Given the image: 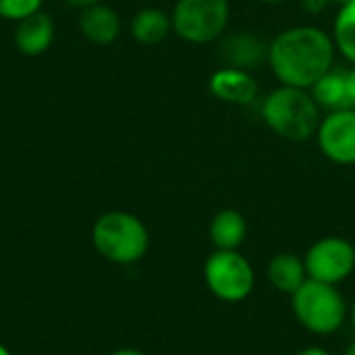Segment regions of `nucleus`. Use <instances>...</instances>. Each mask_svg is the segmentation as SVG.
Returning a JSON list of instances; mask_svg holds the SVG:
<instances>
[{
  "instance_id": "obj_14",
  "label": "nucleus",
  "mask_w": 355,
  "mask_h": 355,
  "mask_svg": "<svg viewBox=\"0 0 355 355\" xmlns=\"http://www.w3.org/2000/svg\"><path fill=\"white\" fill-rule=\"evenodd\" d=\"M173 33V19L171 12L156 8V6H146L137 10L131 19V35L139 44L154 46L164 42Z\"/></svg>"
},
{
  "instance_id": "obj_12",
  "label": "nucleus",
  "mask_w": 355,
  "mask_h": 355,
  "mask_svg": "<svg viewBox=\"0 0 355 355\" xmlns=\"http://www.w3.org/2000/svg\"><path fill=\"white\" fill-rule=\"evenodd\" d=\"M54 21L48 12L37 10L21 21L15 27V46L25 56H40L44 54L54 42Z\"/></svg>"
},
{
  "instance_id": "obj_19",
  "label": "nucleus",
  "mask_w": 355,
  "mask_h": 355,
  "mask_svg": "<svg viewBox=\"0 0 355 355\" xmlns=\"http://www.w3.org/2000/svg\"><path fill=\"white\" fill-rule=\"evenodd\" d=\"M300 4H302V8H304L306 12H310V15H320L322 10L329 8L331 0H300Z\"/></svg>"
},
{
  "instance_id": "obj_2",
  "label": "nucleus",
  "mask_w": 355,
  "mask_h": 355,
  "mask_svg": "<svg viewBox=\"0 0 355 355\" xmlns=\"http://www.w3.org/2000/svg\"><path fill=\"white\" fill-rule=\"evenodd\" d=\"M262 119L279 137L289 141H306L316 137L322 116L310 89L279 85L264 98Z\"/></svg>"
},
{
  "instance_id": "obj_25",
  "label": "nucleus",
  "mask_w": 355,
  "mask_h": 355,
  "mask_svg": "<svg viewBox=\"0 0 355 355\" xmlns=\"http://www.w3.org/2000/svg\"><path fill=\"white\" fill-rule=\"evenodd\" d=\"M343 355H355V339L349 343V345H347V347H345V349H343Z\"/></svg>"
},
{
  "instance_id": "obj_3",
  "label": "nucleus",
  "mask_w": 355,
  "mask_h": 355,
  "mask_svg": "<svg viewBox=\"0 0 355 355\" xmlns=\"http://www.w3.org/2000/svg\"><path fill=\"white\" fill-rule=\"evenodd\" d=\"M92 243L108 262L129 266L139 262L148 254L150 233L135 214L112 210L98 216V220L94 223Z\"/></svg>"
},
{
  "instance_id": "obj_26",
  "label": "nucleus",
  "mask_w": 355,
  "mask_h": 355,
  "mask_svg": "<svg viewBox=\"0 0 355 355\" xmlns=\"http://www.w3.org/2000/svg\"><path fill=\"white\" fill-rule=\"evenodd\" d=\"M349 0H331V4H337V6H343V4H347Z\"/></svg>"
},
{
  "instance_id": "obj_13",
  "label": "nucleus",
  "mask_w": 355,
  "mask_h": 355,
  "mask_svg": "<svg viewBox=\"0 0 355 355\" xmlns=\"http://www.w3.org/2000/svg\"><path fill=\"white\" fill-rule=\"evenodd\" d=\"M266 277H268V283L279 293L291 297L308 281V272H306L304 258H300V256H295L291 252H281V254H277L268 262Z\"/></svg>"
},
{
  "instance_id": "obj_24",
  "label": "nucleus",
  "mask_w": 355,
  "mask_h": 355,
  "mask_svg": "<svg viewBox=\"0 0 355 355\" xmlns=\"http://www.w3.org/2000/svg\"><path fill=\"white\" fill-rule=\"evenodd\" d=\"M349 320H352V327H354V331H355V300H354V304L349 306V316H347Z\"/></svg>"
},
{
  "instance_id": "obj_18",
  "label": "nucleus",
  "mask_w": 355,
  "mask_h": 355,
  "mask_svg": "<svg viewBox=\"0 0 355 355\" xmlns=\"http://www.w3.org/2000/svg\"><path fill=\"white\" fill-rule=\"evenodd\" d=\"M44 0H0V19L21 21L37 10H42Z\"/></svg>"
},
{
  "instance_id": "obj_1",
  "label": "nucleus",
  "mask_w": 355,
  "mask_h": 355,
  "mask_svg": "<svg viewBox=\"0 0 355 355\" xmlns=\"http://www.w3.org/2000/svg\"><path fill=\"white\" fill-rule=\"evenodd\" d=\"M333 35L318 25H293L268 44V67L281 85L310 89L335 67Z\"/></svg>"
},
{
  "instance_id": "obj_27",
  "label": "nucleus",
  "mask_w": 355,
  "mask_h": 355,
  "mask_svg": "<svg viewBox=\"0 0 355 355\" xmlns=\"http://www.w3.org/2000/svg\"><path fill=\"white\" fill-rule=\"evenodd\" d=\"M260 2H264V4H281L285 0H260Z\"/></svg>"
},
{
  "instance_id": "obj_16",
  "label": "nucleus",
  "mask_w": 355,
  "mask_h": 355,
  "mask_svg": "<svg viewBox=\"0 0 355 355\" xmlns=\"http://www.w3.org/2000/svg\"><path fill=\"white\" fill-rule=\"evenodd\" d=\"M310 94L316 100V104L320 108H327L329 112L341 108H354L347 94V71H337L333 67L310 87Z\"/></svg>"
},
{
  "instance_id": "obj_11",
  "label": "nucleus",
  "mask_w": 355,
  "mask_h": 355,
  "mask_svg": "<svg viewBox=\"0 0 355 355\" xmlns=\"http://www.w3.org/2000/svg\"><path fill=\"white\" fill-rule=\"evenodd\" d=\"M121 29H123L121 15L112 6L100 2V4H92V6L81 8L79 31L92 44L108 46L121 35Z\"/></svg>"
},
{
  "instance_id": "obj_6",
  "label": "nucleus",
  "mask_w": 355,
  "mask_h": 355,
  "mask_svg": "<svg viewBox=\"0 0 355 355\" xmlns=\"http://www.w3.org/2000/svg\"><path fill=\"white\" fill-rule=\"evenodd\" d=\"M204 281L208 291L225 304L248 300L256 287L254 268L239 250H214L204 264Z\"/></svg>"
},
{
  "instance_id": "obj_10",
  "label": "nucleus",
  "mask_w": 355,
  "mask_h": 355,
  "mask_svg": "<svg viewBox=\"0 0 355 355\" xmlns=\"http://www.w3.org/2000/svg\"><path fill=\"white\" fill-rule=\"evenodd\" d=\"M220 58L225 67L252 71L268 60V44L252 31H235L220 37Z\"/></svg>"
},
{
  "instance_id": "obj_7",
  "label": "nucleus",
  "mask_w": 355,
  "mask_h": 355,
  "mask_svg": "<svg viewBox=\"0 0 355 355\" xmlns=\"http://www.w3.org/2000/svg\"><path fill=\"white\" fill-rule=\"evenodd\" d=\"M304 264H306L308 279L337 287L354 275V243L337 235L322 237L310 245V250L306 252Z\"/></svg>"
},
{
  "instance_id": "obj_28",
  "label": "nucleus",
  "mask_w": 355,
  "mask_h": 355,
  "mask_svg": "<svg viewBox=\"0 0 355 355\" xmlns=\"http://www.w3.org/2000/svg\"><path fill=\"white\" fill-rule=\"evenodd\" d=\"M0 355H12V354H10V352H8V349H6V347L0 343Z\"/></svg>"
},
{
  "instance_id": "obj_15",
  "label": "nucleus",
  "mask_w": 355,
  "mask_h": 355,
  "mask_svg": "<svg viewBox=\"0 0 355 355\" xmlns=\"http://www.w3.org/2000/svg\"><path fill=\"white\" fill-rule=\"evenodd\" d=\"M248 237V223L239 210L225 208L210 223V239L216 250H239Z\"/></svg>"
},
{
  "instance_id": "obj_22",
  "label": "nucleus",
  "mask_w": 355,
  "mask_h": 355,
  "mask_svg": "<svg viewBox=\"0 0 355 355\" xmlns=\"http://www.w3.org/2000/svg\"><path fill=\"white\" fill-rule=\"evenodd\" d=\"M295 355H333L331 352H327L324 347H306V349H302L300 354Z\"/></svg>"
},
{
  "instance_id": "obj_9",
  "label": "nucleus",
  "mask_w": 355,
  "mask_h": 355,
  "mask_svg": "<svg viewBox=\"0 0 355 355\" xmlns=\"http://www.w3.org/2000/svg\"><path fill=\"white\" fill-rule=\"evenodd\" d=\"M208 87L216 100L235 106H248L258 96V81L252 75V71L237 69V67L216 69L210 75Z\"/></svg>"
},
{
  "instance_id": "obj_21",
  "label": "nucleus",
  "mask_w": 355,
  "mask_h": 355,
  "mask_svg": "<svg viewBox=\"0 0 355 355\" xmlns=\"http://www.w3.org/2000/svg\"><path fill=\"white\" fill-rule=\"evenodd\" d=\"M62 2H67L69 6H75V8H85V6H92V4H100V2H104V0H62Z\"/></svg>"
},
{
  "instance_id": "obj_4",
  "label": "nucleus",
  "mask_w": 355,
  "mask_h": 355,
  "mask_svg": "<svg viewBox=\"0 0 355 355\" xmlns=\"http://www.w3.org/2000/svg\"><path fill=\"white\" fill-rule=\"evenodd\" d=\"M291 306L297 322L312 335L320 337L337 333L349 316V306L339 289L312 279L291 295Z\"/></svg>"
},
{
  "instance_id": "obj_5",
  "label": "nucleus",
  "mask_w": 355,
  "mask_h": 355,
  "mask_svg": "<svg viewBox=\"0 0 355 355\" xmlns=\"http://www.w3.org/2000/svg\"><path fill=\"white\" fill-rule=\"evenodd\" d=\"M229 0H177L171 12L173 31L189 44H212L227 31Z\"/></svg>"
},
{
  "instance_id": "obj_8",
  "label": "nucleus",
  "mask_w": 355,
  "mask_h": 355,
  "mask_svg": "<svg viewBox=\"0 0 355 355\" xmlns=\"http://www.w3.org/2000/svg\"><path fill=\"white\" fill-rule=\"evenodd\" d=\"M316 141L327 160L339 166L355 164V108L324 114L316 131Z\"/></svg>"
},
{
  "instance_id": "obj_23",
  "label": "nucleus",
  "mask_w": 355,
  "mask_h": 355,
  "mask_svg": "<svg viewBox=\"0 0 355 355\" xmlns=\"http://www.w3.org/2000/svg\"><path fill=\"white\" fill-rule=\"evenodd\" d=\"M110 355H146V354H141V352H137V349H119V352H112Z\"/></svg>"
},
{
  "instance_id": "obj_20",
  "label": "nucleus",
  "mask_w": 355,
  "mask_h": 355,
  "mask_svg": "<svg viewBox=\"0 0 355 355\" xmlns=\"http://www.w3.org/2000/svg\"><path fill=\"white\" fill-rule=\"evenodd\" d=\"M347 94H349L352 106L355 108V67L352 71H347Z\"/></svg>"
},
{
  "instance_id": "obj_17",
  "label": "nucleus",
  "mask_w": 355,
  "mask_h": 355,
  "mask_svg": "<svg viewBox=\"0 0 355 355\" xmlns=\"http://www.w3.org/2000/svg\"><path fill=\"white\" fill-rule=\"evenodd\" d=\"M331 35L337 46V52L355 67V0L339 6Z\"/></svg>"
}]
</instances>
